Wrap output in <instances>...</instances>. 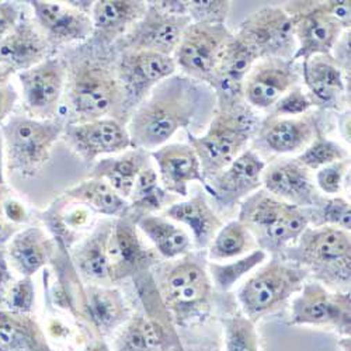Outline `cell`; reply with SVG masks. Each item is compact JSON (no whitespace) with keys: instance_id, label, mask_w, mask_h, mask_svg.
<instances>
[{"instance_id":"1","label":"cell","mask_w":351,"mask_h":351,"mask_svg":"<svg viewBox=\"0 0 351 351\" xmlns=\"http://www.w3.org/2000/svg\"><path fill=\"white\" fill-rule=\"evenodd\" d=\"M204 90V83L186 75H173L158 83L128 121L132 148L154 152L189 127L199 110Z\"/></svg>"},{"instance_id":"2","label":"cell","mask_w":351,"mask_h":351,"mask_svg":"<svg viewBox=\"0 0 351 351\" xmlns=\"http://www.w3.org/2000/svg\"><path fill=\"white\" fill-rule=\"evenodd\" d=\"M71 124L89 123L120 114L125 96L117 68L103 58L87 56L75 62L68 72Z\"/></svg>"},{"instance_id":"3","label":"cell","mask_w":351,"mask_h":351,"mask_svg":"<svg viewBox=\"0 0 351 351\" xmlns=\"http://www.w3.org/2000/svg\"><path fill=\"white\" fill-rule=\"evenodd\" d=\"M280 256L305 269L315 281L329 289L350 291V232L333 226H308L300 239Z\"/></svg>"},{"instance_id":"4","label":"cell","mask_w":351,"mask_h":351,"mask_svg":"<svg viewBox=\"0 0 351 351\" xmlns=\"http://www.w3.org/2000/svg\"><path fill=\"white\" fill-rule=\"evenodd\" d=\"M257 128L258 121L254 112L243 101L229 107H217L207 132L201 136L189 135L206 183L247 149Z\"/></svg>"},{"instance_id":"5","label":"cell","mask_w":351,"mask_h":351,"mask_svg":"<svg viewBox=\"0 0 351 351\" xmlns=\"http://www.w3.org/2000/svg\"><path fill=\"white\" fill-rule=\"evenodd\" d=\"M156 288L176 326L201 324L213 311L214 287L199 256L187 253L174 261Z\"/></svg>"},{"instance_id":"6","label":"cell","mask_w":351,"mask_h":351,"mask_svg":"<svg viewBox=\"0 0 351 351\" xmlns=\"http://www.w3.org/2000/svg\"><path fill=\"white\" fill-rule=\"evenodd\" d=\"M258 249L280 256L294 245L309 226L304 208L284 202L266 190H257L242 201L239 218Z\"/></svg>"},{"instance_id":"7","label":"cell","mask_w":351,"mask_h":351,"mask_svg":"<svg viewBox=\"0 0 351 351\" xmlns=\"http://www.w3.org/2000/svg\"><path fill=\"white\" fill-rule=\"evenodd\" d=\"M308 271L281 256L263 265L238 291L243 315L258 322L278 311L292 295L298 294L308 281Z\"/></svg>"},{"instance_id":"8","label":"cell","mask_w":351,"mask_h":351,"mask_svg":"<svg viewBox=\"0 0 351 351\" xmlns=\"http://www.w3.org/2000/svg\"><path fill=\"white\" fill-rule=\"evenodd\" d=\"M64 131L62 121L12 117L2 127L8 169L21 178H33L49 162L53 145Z\"/></svg>"},{"instance_id":"9","label":"cell","mask_w":351,"mask_h":351,"mask_svg":"<svg viewBox=\"0 0 351 351\" xmlns=\"http://www.w3.org/2000/svg\"><path fill=\"white\" fill-rule=\"evenodd\" d=\"M288 325L328 329L341 337H350V291H333L317 281H306L292 300Z\"/></svg>"},{"instance_id":"10","label":"cell","mask_w":351,"mask_h":351,"mask_svg":"<svg viewBox=\"0 0 351 351\" xmlns=\"http://www.w3.org/2000/svg\"><path fill=\"white\" fill-rule=\"evenodd\" d=\"M232 37L225 24L191 23L173 53L176 66L186 76L210 84Z\"/></svg>"},{"instance_id":"11","label":"cell","mask_w":351,"mask_h":351,"mask_svg":"<svg viewBox=\"0 0 351 351\" xmlns=\"http://www.w3.org/2000/svg\"><path fill=\"white\" fill-rule=\"evenodd\" d=\"M260 60L278 58L292 60L297 51L294 25L285 9L263 8L242 23L235 34Z\"/></svg>"},{"instance_id":"12","label":"cell","mask_w":351,"mask_h":351,"mask_svg":"<svg viewBox=\"0 0 351 351\" xmlns=\"http://www.w3.org/2000/svg\"><path fill=\"white\" fill-rule=\"evenodd\" d=\"M285 12L294 25L297 51L292 61L304 62L312 56L332 55L346 28L330 14L326 2H291Z\"/></svg>"},{"instance_id":"13","label":"cell","mask_w":351,"mask_h":351,"mask_svg":"<svg viewBox=\"0 0 351 351\" xmlns=\"http://www.w3.org/2000/svg\"><path fill=\"white\" fill-rule=\"evenodd\" d=\"M158 253L142 241L135 217L128 213L114 221L108 241V276L111 284L148 273L158 265Z\"/></svg>"},{"instance_id":"14","label":"cell","mask_w":351,"mask_h":351,"mask_svg":"<svg viewBox=\"0 0 351 351\" xmlns=\"http://www.w3.org/2000/svg\"><path fill=\"white\" fill-rule=\"evenodd\" d=\"M190 24L187 14H174L156 2H148L146 13L121 38V44L124 51H151L173 56Z\"/></svg>"},{"instance_id":"15","label":"cell","mask_w":351,"mask_h":351,"mask_svg":"<svg viewBox=\"0 0 351 351\" xmlns=\"http://www.w3.org/2000/svg\"><path fill=\"white\" fill-rule=\"evenodd\" d=\"M66 79L65 64L53 58H48L37 66L19 73L24 107L32 119L53 120Z\"/></svg>"},{"instance_id":"16","label":"cell","mask_w":351,"mask_h":351,"mask_svg":"<svg viewBox=\"0 0 351 351\" xmlns=\"http://www.w3.org/2000/svg\"><path fill=\"white\" fill-rule=\"evenodd\" d=\"M173 56L151 51H124L117 66L125 106H138L154 87L176 73Z\"/></svg>"},{"instance_id":"17","label":"cell","mask_w":351,"mask_h":351,"mask_svg":"<svg viewBox=\"0 0 351 351\" xmlns=\"http://www.w3.org/2000/svg\"><path fill=\"white\" fill-rule=\"evenodd\" d=\"M295 61L266 58L253 65L243 83V99L249 107L271 108L292 87L298 86Z\"/></svg>"},{"instance_id":"18","label":"cell","mask_w":351,"mask_h":351,"mask_svg":"<svg viewBox=\"0 0 351 351\" xmlns=\"http://www.w3.org/2000/svg\"><path fill=\"white\" fill-rule=\"evenodd\" d=\"M261 184L276 198L298 208H313L325 197L317 190L311 171L297 159L273 162L263 171Z\"/></svg>"},{"instance_id":"19","label":"cell","mask_w":351,"mask_h":351,"mask_svg":"<svg viewBox=\"0 0 351 351\" xmlns=\"http://www.w3.org/2000/svg\"><path fill=\"white\" fill-rule=\"evenodd\" d=\"M66 138L73 151L84 162H93L99 156L120 154L132 148L127 127L114 117L69 124Z\"/></svg>"},{"instance_id":"20","label":"cell","mask_w":351,"mask_h":351,"mask_svg":"<svg viewBox=\"0 0 351 351\" xmlns=\"http://www.w3.org/2000/svg\"><path fill=\"white\" fill-rule=\"evenodd\" d=\"M266 163L252 149H246L215 178L206 183L222 207H233L261 187Z\"/></svg>"},{"instance_id":"21","label":"cell","mask_w":351,"mask_h":351,"mask_svg":"<svg viewBox=\"0 0 351 351\" xmlns=\"http://www.w3.org/2000/svg\"><path fill=\"white\" fill-rule=\"evenodd\" d=\"M313 114L301 117L269 115L257 131V143L266 151L285 155L304 151L319 132Z\"/></svg>"},{"instance_id":"22","label":"cell","mask_w":351,"mask_h":351,"mask_svg":"<svg viewBox=\"0 0 351 351\" xmlns=\"http://www.w3.org/2000/svg\"><path fill=\"white\" fill-rule=\"evenodd\" d=\"M151 156L158 165V176L162 187L174 195L187 197L189 184L198 182L206 184L201 163L190 145L170 143L163 145Z\"/></svg>"},{"instance_id":"23","label":"cell","mask_w":351,"mask_h":351,"mask_svg":"<svg viewBox=\"0 0 351 351\" xmlns=\"http://www.w3.org/2000/svg\"><path fill=\"white\" fill-rule=\"evenodd\" d=\"M86 320L96 339L114 335L132 316L124 295L108 285L89 284L84 287Z\"/></svg>"},{"instance_id":"24","label":"cell","mask_w":351,"mask_h":351,"mask_svg":"<svg viewBox=\"0 0 351 351\" xmlns=\"http://www.w3.org/2000/svg\"><path fill=\"white\" fill-rule=\"evenodd\" d=\"M68 3V2H66ZM38 27L53 43H76L93 34L90 14L62 2H30Z\"/></svg>"},{"instance_id":"25","label":"cell","mask_w":351,"mask_h":351,"mask_svg":"<svg viewBox=\"0 0 351 351\" xmlns=\"http://www.w3.org/2000/svg\"><path fill=\"white\" fill-rule=\"evenodd\" d=\"M51 41L41 28L20 20L14 30L0 40V64L13 72H24L48 60Z\"/></svg>"},{"instance_id":"26","label":"cell","mask_w":351,"mask_h":351,"mask_svg":"<svg viewBox=\"0 0 351 351\" xmlns=\"http://www.w3.org/2000/svg\"><path fill=\"white\" fill-rule=\"evenodd\" d=\"M58 243L44 229L30 226L20 229L5 252L13 271L21 277H33L52 261Z\"/></svg>"},{"instance_id":"27","label":"cell","mask_w":351,"mask_h":351,"mask_svg":"<svg viewBox=\"0 0 351 351\" xmlns=\"http://www.w3.org/2000/svg\"><path fill=\"white\" fill-rule=\"evenodd\" d=\"M148 3L139 0H99L92 8L93 34L103 44L123 38L143 17Z\"/></svg>"},{"instance_id":"28","label":"cell","mask_w":351,"mask_h":351,"mask_svg":"<svg viewBox=\"0 0 351 351\" xmlns=\"http://www.w3.org/2000/svg\"><path fill=\"white\" fill-rule=\"evenodd\" d=\"M304 82L313 106L340 108L346 93L341 68L332 55H317L304 62Z\"/></svg>"},{"instance_id":"29","label":"cell","mask_w":351,"mask_h":351,"mask_svg":"<svg viewBox=\"0 0 351 351\" xmlns=\"http://www.w3.org/2000/svg\"><path fill=\"white\" fill-rule=\"evenodd\" d=\"M115 219L101 221L72 253V265L77 274L90 284L110 285L108 241Z\"/></svg>"},{"instance_id":"30","label":"cell","mask_w":351,"mask_h":351,"mask_svg":"<svg viewBox=\"0 0 351 351\" xmlns=\"http://www.w3.org/2000/svg\"><path fill=\"white\" fill-rule=\"evenodd\" d=\"M166 215L171 221L190 229L194 246L198 250H206L210 247L218 230L223 226L222 221L202 194L187 201L171 204L166 210Z\"/></svg>"},{"instance_id":"31","label":"cell","mask_w":351,"mask_h":351,"mask_svg":"<svg viewBox=\"0 0 351 351\" xmlns=\"http://www.w3.org/2000/svg\"><path fill=\"white\" fill-rule=\"evenodd\" d=\"M0 351H52L32 315L0 309Z\"/></svg>"},{"instance_id":"32","label":"cell","mask_w":351,"mask_h":351,"mask_svg":"<svg viewBox=\"0 0 351 351\" xmlns=\"http://www.w3.org/2000/svg\"><path fill=\"white\" fill-rule=\"evenodd\" d=\"M151 154L143 149H134L119 158H106L96 163L92 179L108 183L124 199H130L138 174L151 165Z\"/></svg>"},{"instance_id":"33","label":"cell","mask_w":351,"mask_h":351,"mask_svg":"<svg viewBox=\"0 0 351 351\" xmlns=\"http://www.w3.org/2000/svg\"><path fill=\"white\" fill-rule=\"evenodd\" d=\"M139 232L149 239L155 252L162 257L171 260L190 253L191 238L189 233L163 217L142 215L136 219Z\"/></svg>"},{"instance_id":"34","label":"cell","mask_w":351,"mask_h":351,"mask_svg":"<svg viewBox=\"0 0 351 351\" xmlns=\"http://www.w3.org/2000/svg\"><path fill=\"white\" fill-rule=\"evenodd\" d=\"M65 195L87 208L114 219L130 213V202L100 179L90 178L89 180H84L66 190Z\"/></svg>"},{"instance_id":"35","label":"cell","mask_w":351,"mask_h":351,"mask_svg":"<svg viewBox=\"0 0 351 351\" xmlns=\"http://www.w3.org/2000/svg\"><path fill=\"white\" fill-rule=\"evenodd\" d=\"M111 351H165V340L148 316L135 315L114 333Z\"/></svg>"},{"instance_id":"36","label":"cell","mask_w":351,"mask_h":351,"mask_svg":"<svg viewBox=\"0 0 351 351\" xmlns=\"http://www.w3.org/2000/svg\"><path fill=\"white\" fill-rule=\"evenodd\" d=\"M130 199V214L136 219L142 215H152L166 206L169 193L162 187L158 171L151 165L138 174Z\"/></svg>"},{"instance_id":"37","label":"cell","mask_w":351,"mask_h":351,"mask_svg":"<svg viewBox=\"0 0 351 351\" xmlns=\"http://www.w3.org/2000/svg\"><path fill=\"white\" fill-rule=\"evenodd\" d=\"M256 241L249 229L239 221H230L223 225L215 235L208 247V258L211 261H223L238 258L247 250L253 249Z\"/></svg>"},{"instance_id":"38","label":"cell","mask_w":351,"mask_h":351,"mask_svg":"<svg viewBox=\"0 0 351 351\" xmlns=\"http://www.w3.org/2000/svg\"><path fill=\"white\" fill-rule=\"evenodd\" d=\"M267 256L269 254L265 250L253 249L247 256L235 261L207 263V270L214 289L219 292L230 291L242 277L260 267L267 260Z\"/></svg>"},{"instance_id":"39","label":"cell","mask_w":351,"mask_h":351,"mask_svg":"<svg viewBox=\"0 0 351 351\" xmlns=\"http://www.w3.org/2000/svg\"><path fill=\"white\" fill-rule=\"evenodd\" d=\"M225 351H261L254 322L245 315L222 317Z\"/></svg>"},{"instance_id":"40","label":"cell","mask_w":351,"mask_h":351,"mask_svg":"<svg viewBox=\"0 0 351 351\" xmlns=\"http://www.w3.org/2000/svg\"><path fill=\"white\" fill-rule=\"evenodd\" d=\"M309 226H333L350 232L351 208L350 202L341 197H325L316 207L304 210Z\"/></svg>"},{"instance_id":"41","label":"cell","mask_w":351,"mask_h":351,"mask_svg":"<svg viewBox=\"0 0 351 351\" xmlns=\"http://www.w3.org/2000/svg\"><path fill=\"white\" fill-rule=\"evenodd\" d=\"M348 159L347 151L337 142H333L320 134L306 146L305 151L297 158V160L311 170H319L332 163Z\"/></svg>"},{"instance_id":"42","label":"cell","mask_w":351,"mask_h":351,"mask_svg":"<svg viewBox=\"0 0 351 351\" xmlns=\"http://www.w3.org/2000/svg\"><path fill=\"white\" fill-rule=\"evenodd\" d=\"M187 14L191 23L197 24H225L232 2L228 0H189Z\"/></svg>"},{"instance_id":"43","label":"cell","mask_w":351,"mask_h":351,"mask_svg":"<svg viewBox=\"0 0 351 351\" xmlns=\"http://www.w3.org/2000/svg\"><path fill=\"white\" fill-rule=\"evenodd\" d=\"M3 309L21 315L33 313L36 309V284L33 277H21L13 282Z\"/></svg>"},{"instance_id":"44","label":"cell","mask_w":351,"mask_h":351,"mask_svg":"<svg viewBox=\"0 0 351 351\" xmlns=\"http://www.w3.org/2000/svg\"><path fill=\"white\" fill-rule=\"evenodd\" d=\"M313 106L309 95L302 90L301 86L292 87L270 110L276 117H301Z\"/></svg>"},{"instance_id":"45","label":"cell","mask_w":351,"mask_h":351,"mask_svg":"<svg viewBox=\"0 0 351 351\" xmlns=\"http://www.w3.org/2000/svg\"><path fill=\"white\" fill-rule=\"evenodd\" d=\"M350 167V160H340L336 163H332L329 166H325L317 170L316 173V187L320 193L335 195L339 194L343 186L344 176Z\"/></svg>"},{"instance_id":"46","label":"cell","mask_w":351,"mask_h":351,"mask_svg":"<svg viewBox=\"0 0 351 351\" xmlns=\"http://www.w3.org/2000/svg\"><path fill=\"white\" fill-rule=\"evenodd\" d=\"M20 5L17 2H0V40L8 37L20 23Z\"/></svg>"},{"instance_id":"47","label":"cell","mask_w":351,"mask_h":351,"mask_svg":"<svg viewBox=\"0 0 351 351\" xmlns=\"http://www.w3.org/2000/svg\"><path fill=\"white\" fill-rule=\"evenodd\" d=\"M13 270L10 267V263L8 260L5 249H0V309H3L6 297L14 282Z\"/></svg>"},{"instance_id":"48","label":"cell","mask_w":351,"mask_h":351,"mask_svg":"<svg viewBox=\"0 0 351 351\" xmlns=\"http://www.w3.org/2000/svg\"><path fill=\"white\" fill-rule=\"evenodd\" d=\"M6 189L0 187V249H5L10 239L20 230V226L8 221L3 213V201L6 198Z\"/></svg>"},{"instance_id":"49","label":"cell","mask_w":351,"mask_h":351,"mask_svg":"<svg viewBox=\"0 0 351 351\" xmlns=\"http://www.w3.org/2000/svg\"><path fill=\"white\" fill-rule=\"evenodd\" d=\"M17 100L19 93L10 83L0 86V124H3L9 119Z\"/></svg>"},{"instance_id":"50","label":"cell","mask_w":351,"mask_h":351,"mask_svg":"<svg viewBox=\"0 0 351 351\" xmlns=\"http://www.w3.org/2000/svg\"><path fill=\"white\" fill-rule=\"evenodd\" d=\"M3 213L5 217L8 218V221H10L12 223L20 226L25 222H28V214L25 207L23 204L14 198L6 197L3 201Z\"/></svg>"},{"instance_id":"51","label":"cell","mask_w":351,"mask_h":351,"mask_svg":"<svg viewBox=\"0 0 351 351\" xmlns=\"http://www.w3.org/2000/svg\"><path fill=\"white\" fill-rule=\"evenodd\" d=\"M89 217H90L89 208L79 204L76 208H73L65 214L62 225L68 226L71 229H79L89 222Z\"/></svg>"},{"instance_id":"52","label":"cell","mask_w":351,"mask_h":351,"mask_svg":"<svg viewBox=\"0 0 351 351\" xmlns=\"http://www.w3.org/2000/svg\"><path fill=\"white\" fill-rule=\"evenodd\" d=\"M330 14L346 28L350 30L351 23V5L350 2H326Z\"/></svg>"},{"instance_id":"53","label":"cell","mask_w":351,"mask_h":351,"mask_svg":"<svg viewBox=\"0 0 351 351\" xmlns=\"http://www.w3.org/2000/svg\"><path fill=\"white\" fill-rule=\"evenodd\" d=\"M5 142L2 134H0V187H5Z\"/></svg>"},{"instance_id":"54","label":"cell","mask_w":351,"mask_h":351,"mask_svg":"<svg viewBox=\"0 0 351 351\" xmlns=\"http://www.w3.org/2000/svg\"><path fill=\"white\" fill-rule=\"evenodd\" d=\"M13 71L10 68H8L6 65L0 64V86H6L9 84L12 76H13Z\"/></svg>"},{"instance_id":"55","label":"cell","mask_w":351,"mask_h":351,"mask_svg":"<svg viewBox=\"0 0 351 351\" xmlns=\"http://www.w3.org/2000/svg\"><path fill=\"white\" fill-rule=\"evenodd\" d=\"M339 347L341 351H350V337H341L339 340Z\"/></svg>"}]
</instances>
